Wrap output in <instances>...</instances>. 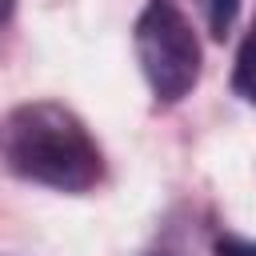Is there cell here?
<instances>
[{"label": "cell", "instance_id": "3", "mask_svg": "<svg viewBox=\"0 0 256 256\" xmlns=\"http://www.w3.org/2000/svg\"><path fill=\"white\" fill-rule=\"evenodd\" d=\"M232 92L256 108V20L248 24L240 48H236V64H232Z\"/></svg>", "mask_w": 256, "mask_h": 256}, {"label": "cell", "instance_id": "7", "mask_svg": "<svg viewBox=\"0 0 256 256\" xmlns=\"http://www.w3.org/2000/svg\"><path fill=\"white\" fill-rule=\"evenodd\" d=\"M152 256H164V252H152Z\"/></svg>", "mask_w": 256, "mask_h": 256}, {"label": "cell", "instance_id": "2", "mask_svg": "<svg viewBox=\"0 0 256 256\" xmlns=\"http://www.w3.org/2000/svg\"><path fill=\"white\" fill-rule=\"evenodd\" d=\"M132 48L156 108L180 104L200 84L204 48L192 20L176 8V0H144L132 24Z\"/></svg>", "mask_w": 256, "mask_h": 256}, {"label": "cell", "instance_id": "5", "mask_svg": "<svg viewBox=\"0 0 256 256\" xmlns=\"http://www.w3.org/2000/svg\"><path fill=\"white\" fill-rule=\"evenodd\" d=\"M212 256H256V240L224 232V236H216V244H212Z\"/></svg>", "mask_w": 256, "mask_h": 256}, {"label": "cell", "instance_id": "1", "mask_svg": "<svg viewBox=\"0 0 256 256\" xmlns=\"http://www.w3.org/2000/svg\"><path fill=\"white\" fill-rule=\"evenodd\" d=\"M0 164L40 188L84 196L104 180V152L60 100H24L0 116Z\"/></svg>", "mask_w": 256, "mask_h": 256}, {"label": "cell", "instance_id": "6", "mask_svg": "<svg viewBox=\"0 0 256 256\" xmlns=\"http://www.w3.org/2000/svg\"><path fill=\"white\" fill-rule=\"evenodd\" d=\"M12 12H16V0H0V28L12 20Z\"/></svg>", "mask_w": 256, "mask_h": 256}, {"label": "cell", "instance_id": "4", "mask_svg": "<svg viewBox=\"0 0 256 256\" xmlns=\"http://www.w3.org/2000/svg\"><path fill=\"white\" fill-rule=\"evenodd\" d=\"M200 12H204V28L212 40H224L240 16V0H200Z\"/></svg>", "mask_w": 256, "mask_h": 256}]
</instances>
